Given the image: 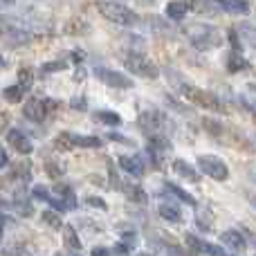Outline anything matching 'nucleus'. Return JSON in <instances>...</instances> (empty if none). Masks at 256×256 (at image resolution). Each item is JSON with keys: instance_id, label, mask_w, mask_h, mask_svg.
<instances>
[{"instance_id": "obj_12", "label": "nucleus", "mask_w": 256, "mask_h": 256, "mask_svg": "<svg viewBox=\"0 0 256 256\" xmlns=\"http://www.w3.org/2000/svg\"><path fill=\"white\" fill-rule=\"evenodd\" d=\"M120 166L124 168L126 173H130V176H135V178H142L146 173V166H144V162H142L137 155H120Z\"/></svg>"}, {"instance_id": "obj_16", "label": "nucleus", "mask_w": 256, "mask_h": 256, "mask_svg": "<svg viewBox=\"0 0 256 256\" xmlns=\"http://www.w3.org/2000/svg\"><path fill=\"white\" fill-rule=\"evenodd\" d=\"M158 214H160V216H162L166 222H173V225H178V222H182L180 207H178V204H173V202H160Z\"/></svg>"}, {"instance_id": "obj_28", "label": "nucleus", "mask_w": 256, "mask_h": 256, "mask_svg": "<svg viewBox=\"0 0 256 256\" xmlns=\"http://www.w3.org/2000/svg\"><path fill=\"white\" fill-rule=\"evenodd\" d=\"M94 120L102 122V124H106V126H120L122 124V117L112 110H97L94 112Z\"/></svg>"}, {"instance_id": "obj_37", "label": "nucleus", "mask_w": 256, "mask_h": 256, "mask_svg": "<svg viewBox=\"0 0 256 256\" xmlns=\"http://www.w3.org/2000/svg\"><path fill=\"white\" fill-rule=\"evenodd\" d=\"M202 126L209 128V132H212L214 137H222V135H225V128H222L220 122H216V120H202Z\"/></svg>"}, {"instance_id": "obj_23", "label": "nucleus", "mask_w": 256, "mask_h": 256, "mask_svg": "<svg viewBox=\"0 0 256 256\" xmlns=\"http://www.w3.org/2000/svg\"><path fill=\"white\" fill-rule=\"evenodd\" d=\"M135 248H137V234L135 232H126V234H122V240L112 250H115V252H122V254H128Z\"/></svg>"}, {"instance_id": "obj_3", "label": "nucleus", "mask_w": 256, "mask_h": 256, "mask_svg": "<svg viewBox=\"0 0 256 256\" xmlns=\"http://www.w3.org/2000/svg\"><path fill=\"white\" fill-rule=\"evenodd\" d=\"M99 14H102L106 20L110 22H117V25H124V27H135L137 22H140V16H137L132 9H128L126 4H120V2H106V0H102V2L97 4Z\"/></svg>"}, {"instance_id": "obj_34", "label": "nucleus", "mask_w": 256, "mask_h": 256, "mask_svg": "<svg viewBox=\"0 0 256 256\" xmlns=\"http://www.w3.org/2000/svg\"><path fill=\"white\" fill-rule=\"evenodd\" d=\"M45 173H48L50 178H54V180H56V178H61L63 173H66V166H63L61 162H54V160H48V162H45Z\"/></svg>"}, {"instance_id": "obj_35", "label": "nucleus", "mask_w": 256, "mask_h": 256, "mask_svg": "<svg viewBox=\"0 0 256 256\" xmlns=\"http://www.w3.org/2000/svg\"><path fill=\"white\" fill-rule=\"evenodd\" d=\"M12 204H14V207H16V212L20 214V216H25V218L34 214V207H32V202H27V200H25V196H22V200H20V198H18V196H16Z\"/></svg>"}, {"instance_id": "obj_41", "label": "nucleus", "mask_w": 256, "mask_h": 256, "mask_svg": "<svg viewBox=\"0 0 256 256\" xmlns=\"http://www.w3.org/2000/svg\"><path fill=\"white\" fill-rule=\"evenodd\" d=\"M34 198H38V200H43V202H48V198H50V191L45 189V186H34Z\"/></svg>"}, {"instance_id": "obj_31", "label": "nucleus", "mask_w": 256, "mask_h": 256, "mask_svg": "<svg viewBox=\"0 0 256 256\" xmlns=\"http://www.w3.org/2000/svg\"><path fill=\"white\" fill-rule=\"evenodd\" d=\"M18 86H20L22 90H32V86H34V72L30 70V68H20L18 70Z\"/></svg>"}, {"instance_id": "obj_51", "label": "nucleus", "mask_w": 256, "mask_h": 256, "mask_svg": "<svg viewBox=\"0 0 256 256\" xmlns=\"http://www.w3.org/2000/svg\"><path fill=\"white\" fill-rule=\"evenodd\" d=\"M0 238H2V225H0Z\"/></svg>"}, {"instance_id": "obj_7", "label": "nucleus", "mask_w": 256, "mask_h": 256, "mask_svg": "<svg viewBox=\"0 0 256 256\" xmlns=\"http://www.w3.org/2000/svg\"><path fill=\"white\" fill-rule=\"evenodd\" d=\"M94 76H97V79L102 81V84L110 86V88H117V90H128V88H132L130 76L122 74V72H117V70H108V68H97V70H94Z\"/></svg>"}, {"instance_id": "obj_50", "label": "nucleus", "mask_w": 256, "mask_h": 256, "mask_svg": "<svg viewBox=\"0 0 256 256\" xmlns=\"http://www.w3.org/2000/svg\"><path fill=\"white\" fill-rule=\"evenodd\" d=\"M4 66V58H2V54H0V68H2Z\"/></svg>"}, {"instance_id": "obj_42", "label": "nucleus", "mask_w": 256, "mask_h": 256, "mask_svg": "<svg viewBox=\"0 0 256 256\" xmlns=\"http://www.w3.org/2000/svg\"><path fill=\"white\" fill-rule=\"evenodd\" d=\"M74 22H76V25H68V27H66V30L70 32V34H84V32H88V25L81 27V25H79V20H74Z\"/></svg>"}, {"instance_id": "obj_32", "label": "nucleus", "mask_w": 256, "mask_h": 256, "mask_svg": "<svg viewBox=\"0 0 256 256\" xmlns=\"http://www.w3.org/2000/svg\"><path fill=\"white\" fill-rule=\"evenodd\" d=\"M146 153H148V158H150V162H153V166L155 168H162V158L166 155V150H162V148H158L155 144H146Z\"/></svg>"}, {"instance_id": "obj_1", "label": "nucleus", "mask_w": 256, "mask_h": 256, "mask_svg": "<svg viewBox=\"0 0 256 256\" xmlns=\"http://www.w3.org/2000/svg\"><path fill=\"white\" fill-rule=\"evenodd\" d=\"M166 79L171 81V86L182 94V97L189 99V102L196 104V106L204 108V110H212V112H222V110H225L222 102L216 97V94L209 92V90L198 88V86H194V84H189V81H186L184 76L180 74V72L166 70Z\"/></svg>"}, {"instance_id": "obj_14", "label": "nucleus", "mask_w": 256, "mask_h": 256, "mask_svg": "<svg viewBox=\"0 0 256 256\" xmlns=\"http://www.w3.org/2000/svg\"><path fill=\"white\" fill-rule=\"evenodd\" d=\"M218 4H220V9L234 14V16H248L252 12L248 0H218Z\"/></svg>"}, {"instance_id": "obj_17", "label": "nucleus", "mask_w": 256, "mask_h": 256, "mask_svg": "<svg viewBox=\"0 0 256 256\" xmlns=\"http://www.w3.org/2000/svg\"><path fill=\"white\" fill-rule=\"evenodd\" d=\"M173 171H176L180 178L189 180V182H198V180H200L198 171H196V168L191 166V164L186 162V160H176V162H173Z\"/></svg>"}, {"instance_id": "obj_45", "label": "nucleus", "mask_w": 256, "mask_h": 256, "mask_svg": "<svg viewBox=\"0 0 256 256\" xmlns=\"http://www.w3.org/2000/svg\"><path fill=\"white\" fill-rule=\"evenodd\" d=\"M108 137H110V140H115V142H124V144H128V140H126V137L117 135V132H108Z\"/></svg>"}, {"instance_id": "obj_43", "label": "nucleus", "mask_w": 256, "mask_h": 256, "mask_svg": "<svg viewBox=\"0 0 256 256\" xmlns=\"http://www.w3.org/2000/svg\"><path fill=\"white\" fill-rule=\"evenodd\" d=\"M7 162H9V158H7V153H4V148L0 146V168L7 166Z\"/></svg>"}, {"instance_id": "obj_25", "label": "nucleus", "mask_w": 256, "mask_h": 256, "mask_svg": "<svg viewBox=\"0 0 256 256\" xmlns=\"http://www.w3.org/2000/svg\"><path fill=\"white\" fill-rule=\"evenodd\" d=\"M12 178L14 180H20V182H27L32 178V164L30 162H18L12 166Z\"/></svg>"}, {"instance_id": "obj_13", "label": "nucleus", "mask_w": 256, "mask_h": 256, "mask_svg": "<svg viewBox=\"0 0 256 256\" xmlns=\"http://www.w3.org/2000/svg\"><path fill=\"white\" fill-rule=\"evenodd\" d=\"M54 196H56V198L61 200V202L66 204L68 209H74L76 207V194L72 191L70 184H63V182L54 184Z\"/></svg>"}, {"instance_id": "obj_5", "label": "nucleus", "mask_w": 256, "mask_h": 256, "mask_svg": "<svg viewBox=\"0 0 256 256\" xmlns=\"http://www.w3.org/2000/svg\"><path fill=\"white\" fill-rule=\"evenodd\" d=\"M198 168L204 176H209L212 180H218V182H225L230 178V166L218 155H198Z\"/></svg>"}, {"instance_id": "obj_8", "label": "nucleus", "mask_w": 256, "mask_h": 256, "mask_svg": "<svg viewBox=\"0 0 256 256\" xmlns=\"http://www.w3.org/2000/svg\"><path fill=\"white\" fill-rule=\"evenodd\" d=\"M22 115H25L30 122H34V124H40V122H45V117L50 115L48 106H45V99H38V97L27 99V104L22 106Z\"/></svg>"}, {"instance_id": "obj_48", "label": "nucleus", "mask_w": 256, "mask_h": 256, "mask_svg": "<svg viewBox=\"0 0 256 256\" xmlns=\"http://www.w3.org/2000/svg\"><path fill=\"white\" fill-rule=\"evenodd\" d=\"M110 252V250H106V248H94L92 250V254H108Z\"/></svg>"}, {"instance_id": "obj_24", "label": "nucleus", "mask_w": 256, "mask_h": 256, "mask_svg": "<svg viewBox=\"0 0 256 256\" xmlns=\"http://www.w3.org/2000/svg\"><path fill=\"white\" fill-rule=\"evenodd\" d=\"M72 142H74V146H79V148H99V146H102V140L94 135H74V132H72Z\"/></svg>"}, {"instance_id": "obj_47", "label": "nucleus", "mask_w": 256, "mask_h": 256, "mask_svg": "<svg viewBox=\"0 0 256 256\" xmlns=\"http://www.w3.org/2000/svg\"><path fill=\"white\" fill-rule=\"evenodd\" d=\"M72 56H74V61H76V63H81V61H84V52H81V50H76V52H72Z\"/></svg>"}, {"instance_id": "obj_38", "label": "nucleus", "mask_w": 256, "mask_h": 256, "mask_svg": "<svg viewBox=\"0 0 256 256\" xmlns=\"http://www.w3.org/2000/svg\"><path fill=\"white\" fill-rule=\"evenodd\" d=\"M70 108L76 112H86L88 110V99H86L84 94H76V97L70 99Z\"/></svg>"}, {"instance_id": "obj_33", "label": "nucleus", "mask_w": 256, "mask_h": 256, "mask_svg": "<svg viewBox=\"0 0 256 256\" xmlns=\"http://www.w3.org/2000/svg\"><path fill=\"white\" fill-rule=\"evenodd\" d=\"M196 225H198L202 232H212L214 230L212 212H209V209H202V212H198V216H196Z\"/></svg>"}, {"instance_id": "obj_18", "label": "nucleus", "mask_w": 256, "mask_h": 256, "mask_svg": "<svg viewBox=\"0 0 256 256\" xmlns=\"http://www.w3.org/2000/svg\"><path fill=\"white\" fill-rule=\"evenodd\" d=\"M245 70H250V61L240 52H236L234 50V52L227 56V72L236 74V72H245Z\"/></svg>"}, {"instance_id": "obj_22", "label": "nucleus", "mask_w": 256, "mask_h": 256, "mask_svg": "<svg viewBox=\"0 0 256 256\" xmlns=\"http://www.w3.org/2000/svg\"><path fill=\"white\" fill-rule=\"evenodd\" d=\"M186 12H189V4L182 2V0H173V2L166 4V16L171 20H184Z\"/></svg>"}, {"instance_id": "obj_44", "label": "nucleus", "mask_w": 256, "mask_h": 256, "mask_svg": "<svg viewBox=\"0 0 256 256\" xmlns=\"http://www.w3.org/2000/svg\"><path fill=\"white\" fill-rule=\"evenodd\" d=\"M84 79H86V70L84 68H79V70L74 72V81H84Z\"/></svg>"}, {"instance_id": "obj_19", "label": "nucleus", "mask_w": 256, "mask_h": 256, "mask_svg": "<svg viewBox=\"0 0 256 256\" xmlns=\"http://www.w3.org/2000/svg\"><path fill=\"white\" fill-rule=\"evenodd\" d=\"M63 243L70 252H81V240H79V234H76L74 225H63Z\"/></svg>"}, {"instance_id": "obj_20", "label": "nucleus", "mask_w": 256, "mask_h": 256, "mask_svg": "<svg viewBox=\"0 0 256 256\" xmlns=\"http://www.w3.org/2000/svg\"><path fill=\"white\" fill-rule=\"evenodd\" d=\"M120 191H124V194H126V198L130 200V202H140V204H144L146 200H148V196H146V191L142 189L140 184H124V182H122Z\"/></svg>"}, {"instance_id": "obj_26", "label": "nucleus", "mask_w": 256, "mask_h": 256, "mask_svg": "<svg viewBox=\"0 0 256 256\" xmlns=\"http://www.w3.org/2000/svg\"><path fill=\"white\" fill-rule=\"evenodd\" d=\"M54 148H56V150H63V153H68V150L76 148L74 142H72V132H68V130L58 132L56 140H54Z\"/></svg>"}, {"instance_id": "obj_36", "label": "nucleus", "mask_w": 256, "mask_h": 256, "mask_svg": "<svg viewBox=\"0 0 256 256\" xmlns=\"http://www.w3.org/2000/svg\"><path fill=\"white\" fill-rule=\"evenodd\" d=\"M68 68V61H48V63H43V66H40V72H43V74H52V72H63Z\"/></svg>"}, {"instance_id": "obj_40", "label": "nucleus", "mask_w": 256, "mask_h": 256, "mask_svg": "<svg viewBox=\"0 0 256 256\" xmlns=\"http://www.w3.org/2000/svg\"><path fill=\"white\" fill-rule=\"evenodd\" d=\"M86 204L97 207V209H102V212H106V209H108V204L104 202V198H99V196H90V198H86Z\"/></svg>"}, {"instance_id": "obj_11", "label": "nucleus", "mask_w": 256, "mask_h": 256, "mask_svg": "<svg viewBox=\"0 0 256 256\" xmlns=\"http://www.w3.org/2000/svg\"><path fill=\"white\" fill-rule=\"evenodd\" d=\"M220 243L225 245L230 252H245L248 250V240H245V236L240 234L238 230H227L220 234Z\"/></svg>"}, {"instance_id": "obj_10", "label": "nucleus", "mask_w": 256, "mask_h": 256, "mask_svg": "<svg viewBox=\"0 0 256 256\" xmlns=\"http://www.w3.org/2000/svg\"><path fill=\"white\" fill-rule=\"evenodd\" d=\"M184 243L189 245V248L194 250V252H198V254L225 256V250H222V248H218V245H212V243H207V240L198 238V236H194V234H186V236H184Z\"/></svg>"}, {"instance_id": "obj_9", "label": "nucleus", "mask_w": 256, "mask_h": 256, "mask_svg": "<svg viewBox=\"0 0 256 256\" xmlns=\"http://www.w3.org/2000/svg\"><path fill=\"white\" fill-rule=\"evenodd\" d=\"M7 144L12 146L16 153H20V155H30L32 150H34L32 140L22 130H18V128H12V130L7 132Z\"/></svg>"}, {"instance_id": "obj_4", "label": "nucleus", "mask_w": 256, "mask_h": 256, "mask_svg": "<svg viewBox=\"0 0 256 256\" xmlns=\"http://www.w3.org/2000/svg\"><path fill=\"white\" fill-rule=\"evenodd\" d=\"M124 66L130 74L142 76V79H158L160 76V68L150 61L146 54L140 52H128L124 56Z\"/></svg>"}, {"instance_id": "obj_6", "label": "nucleus", "mask_w": 256, "mask_h": 256, "mask_svg": "<svg viewBox=\"0 0 256 256\" xmlns=\"http://www.w3.org/2000/svg\"><path fill=\"white\" fill-rule=\"evenodd\" d=\"M137 126L146 132V135H155V132H162V128L166 126V115L160 110H142L137 117Z\"/></svg>"}, {"instance_id": "obj_21", "label": "nucleus", "mask_w": 256, "mask_h": 256, "mask_svg": "<svg viewBox=\"0 0 256 256\" xmlns=\"http://www.w3.org/2000/svg\"><path fill=\"white\" fill-rule=\"evenodd\" d=\"M164 189H166L168 194H173V196H176L178 200H182V202H184V204H189V207H196V204H198V202H196V198L189 194V191H184V189H182V186L173 184V182H164Z\"/></svg>"}, {"instance_id": "obj_30", "label": "nucleus", "mask_w": 256, "mask_h": 256, "mask_svg": "<svg viewBox=\"0 0 256 256\" xmlns=\"http://www.w3.org/2000/svg\"><path fill=\"white\" fill-rule=\"evenodd\" d=\"M40 218H43V222L48 227H52V230H61L63 227V220H61L56 209H45V212L40 214Z\"/></svg>"}, {"instance_id": "obj_27", "label": "nucleus", "mask_w": 256, "mask_h": 256, "mask_svg": "<svg viewBox=\"0 0 256 256\" xmlns=\"http://www.w3.org/2000/svg\"><path fill=\"white\" fill-rule=\"evenodd\" d=\"M7 40H9V48H20V45H27L32 40V36L27 34V32H22V30H14V32H9L7 34Z\"/></svg>"}, {"instance_id": "obj_49", "label": "nucleus", "mask_w": 256, "mask_h": 256, "mask_svg": "<svg viewBox=\"0 0 256 256\" xmlns=\"http://www.w3.org/2000/svg\"><path fill=\"white\" fill-rule=\"evenodd\" d=\"M7 220H9V216H4V214H0V225L4 227V222H7Z\"/></svg>"}, {"instance_id": "obj_15", "label": "nucleus", "mask_w": 256, "mask_h": 256, "mask_svg": "<svg viewBox=\"0 0 256 256\" xmlns=\"http://www.w3.org/2000/svg\"><path fill=\"white\" fill-rule=\"evenodd\" d=\"M191 9L200 16H216L220 12V4L218 0H191Z\"/></svg>"}, {"instance_id": "obj_46", "label": "nucleus", "mask_w": 256, "mask_h": 256, "mask_svg": "<svg viewBox=\"0 0 256 256\" xmlns=\"http://www.w3.org/2000/svg\"><path fill=\"white\" fill-rule=\"evenodd\" d=\"M135 2H137V4H144V7H153L158 0H135Z\"/></svg>"}, {"instance_id": "obj_2", "label": "nucleus", "mask_w": 256, "mask_h": 256, "mask_svg": "<svg viewBox=\"0 0 256 256\" xmlns=\"http://www.w3.org/2000/svg\"><path fill=\"white\" fill-rule=\"evenodd\" d=\"M184 34L191 40V45L196 50H202V52H209V50H216L222 45L220 32L214 25H207V22H191L184 27Z\"/></svg>"}, {"instance_id": "obj_39", "label": "nucleus", "mask_w": 256, "mask_h": 256, "mask_svg": "<svg viewBox=\"0 0 256 256\" xmlns=\"http://www.w3.org/2000/svg\"><path fill=\"white\" fill-rule=\"evenodd\" d=\"M230 43L236 52H243V43H240V36H238V32H236V27L230 30Z\"/></svg>"}, {"instance_id": "obj_29", "label": "nucleus", "mask_w": 256, "mask_h": 256, "mask_svg": "<svg viewBox=\"0 0 256 256\" xmlns=\"http://www.w3.org/2000/svg\"><path fill=\"white\" fill-rule=\"evenodd\" d=\"M22 97H25V90L20 86H9V88L2 90V99L9 104H20Z\"/></svg>"}]
</instances>
